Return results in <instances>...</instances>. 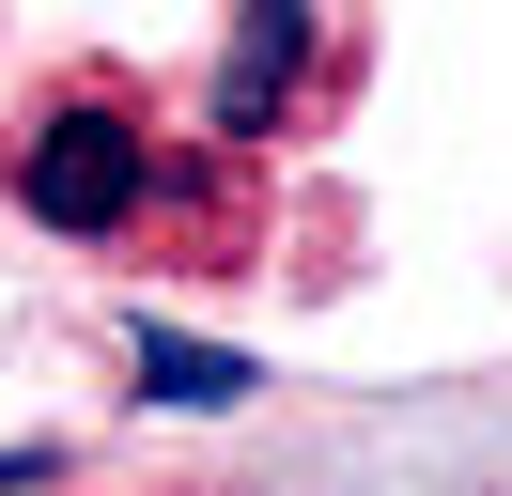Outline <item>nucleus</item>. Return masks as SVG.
<instances>
[{
    "mask_svg": "<svg viewBox=\"0 0 512 496\" xmlns=\"http://www.w3.org/2000/svg\"><path fill=\"white\" fill-rule=\"evenodd\" d=\"M0 496H63V465H47V450H0Z\"/></svg>",
    "mask_w": 512,
    "mask_h": 496,
    "instance_id": "nucleus-4",
    "label": "nucleus"
},
{
    "mask_svg": "<svg viewBox=\"0 0 512 496\" xmlns=\"http://www.w3.org/2000/svg\"><path fill=\"white\" fill-rule=\"evenodd\" d=\"M140 388H156V403H249L264 372L233 357V341H171V326H140Z\"/></svg>",
    "mask_w": 512,
    "mask_h": 496,
    "instance_id": "nucleus-3",
    "label": "nucleus"
},
{
    "mask_svg": "<svg viewBox=\"0 0 512 496\" xmlns=\"http://www.w3.org/2000/svg\"><path fill=\"white\" fill-rule=\"evenodd\" d=\"M156 186H171V140H156V124H140L109 78L47 93V109L16 124V202H32L47 233H78V248L140 233V217H156Z\"/></svg>",
    "mask_w": 512,
    "mask_h": 496,
    "instance_id": "nucleus-1",
    "label": "nucleus"
},
{
    "mask_svg": "<svg viewBox=\"0 0 512 496\" xmlns=\"http://www.w3.org/2000/svg\"><path fill=\"white\" fill-rule=\"evenodd\" d=\"M311 78H326V16L311 0H249L233 47H218V155H264L295 109H311Z\"/></svg>",
    "mask_w": 512,
    "mask_h": 496,
    "instance_id": "nucleus-2",
    "label": "nucleus"
}]
</instances>
